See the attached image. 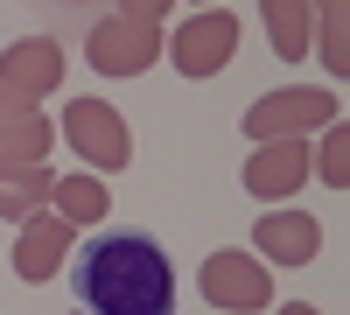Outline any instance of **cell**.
Wrapping results in <instances>:
<instances>
[{
    "mask_svg": "<svg viewBox=\"0 0 350 315\" xmlns=\"http://www.w3.org/2000/svg\"><path fill=\"white\" fill-rule=\"evenodd\" d=\"M77 295L92 315H168L175 308V280L154 238L140 232H112L84 252V273H77Z\"/></svg>",
    "mask_w": 350,
    "mask_h": 315,
    "instance_id": "obj_1",
    "label": "cell"
},
{
    "mask_svg": "<svg viewBox=\"0 0 350 315\" xmlns=\"http://www.w3.org/2000/svg\"><path fill=\"white\" fill-rule=\"evenodd\" d=\"M329 120H343V105L323 92V84H295V92H267V98H259L245 112V133L252 140H295V133L329 126Z\"/></svg>",
    "mask_w": 350,
    "mask_h": 315,
    "instance_id": "obj_2",
    "label": "cell"
},
{
    "mask_svg": "<svg viewBox=\"0 0 350 315\" xmlns=\"http://www.w3.org/2000/svg\"><path fill=\"white\" fill-rule=\"evenodd\" d=\"M64 133H70L77 161H92V176H112V168L133 161V133H126V120H120L105 98H77V105L64 112Z\"/></svg>",
    "mask_w": 350,
    "mask_h": 315,
    "instance_id": "obj_3",
    "label": "cell"
},
{
    "mask_svg": "<svg viewBox=\"0 0 350 315\" xmlns=\"http://www.w3.org/2000/svg\"><path fill=\"white\" fill-rule=\"evenodd\" d=\"M231 49H239V14H231V8L189 14L183 28H175V42H168V56H175L183 77H217L231 64Z\"/></svg>",
    "mask_w": 350,
    "mask_h": 315,
    "instance_id": "obj_4",
    "label": "cell"
},
{
    "mask_svg": "<svg viewBox=\"0 0 350 315\" xmlns=\"http://www.w3.org/2000/svg\"><path fill=\"white\" fill-rule=\"evenodd\" d=\"M84 56L105 70V77H140L161 56V28H148V21H98L92 28V42H84Z\"/></svg>",
    "mask_w": 350,
    "mask_h": 315,
    "instance_id": "obj_5",
    "label": "cell"
},
{
    "mask_svg": "<svg viewBox=\"0 0 350 315\" xmlns=\"http://www.w3.org/2000/svg\"><path fill=\"white\" fill-rule=\"evenodd\" d=\"M203 295L217 308H231V315H245V308L273 301V273L259 260H245V252H211V260H203Z\"/></svg>",
    "mask_w": 350,
    "mask_h": 315,
    "instance_id": "obj_6",
    "label": "cell"
},
{
    "mask_svg": "<svg viewBox=\"0 0 350 315\" xmlns=\"http://www.w3.org/2000/svg\"><path fill=\"white\" fill-rule=\"evenodd\" d=\"M0 84H8V98H14V105H36L42 92H56V84H64V49H56L49 36L14 42L8 56H0Z\"/></svg>",
    "mask_w": 350,
    "mask_h": 315,
    "instance_id": "obj_7",
    "label": "cell"
},
{
    "mask_svg": "<svg viewBox=\"0 0 350 315\" xmlns=\"http://www.w3.org/2000/svg\"><path fill=\"white\" fill-rule=\"evenodd\" d=\"M308 176H315V168H308V148H301V140H259V154L245 161V189L259 196V204H267V196H273V204H280V196H295Z\"/></svg>",
    "mask_w": 350,
    "mask_h": 315,
    "instance_id": "obj_8",
    "label": "cell"
},
{
    "mask_svg": "<svg viewBox=\"0 0 350 315\" xmlns=\"http://www.w3.org/2000/svg\"><path fill=\"white\" fill-rule=\"evenodd\" d=\"M252 238L273 266H308L323 252V217L308 210H273V217H252Z\"/></svg>",
    "mask_w": 350,
    "mask_h": 315,
    "instance_id": "obj_9",
    "label": "cell"
},
{
    "mask_svg": "<svg viewBox=\"0 0 350 315\" xmlns=\"http://www.w3.org/2000/svg\"><path fill=\"white\" fill-rule=\"evenodd\" d=\"M70 232L77 224H64L56 210H36L21 224V238H14V273L21 280H49L56 266H64V252H70Z\"/></svg>",
    "mask_w": 350,
    "mask_h": 315,
    "instance_id": "obj_10",
    "label": "cell"
},
{
    "mask_svg": "<svg viewBox=\"0 0 350 315\" xmlns=\"http://www.w3.org/2000/svg\"><path fill=\"white\" fill-rule=\"evenodd\" d=\"M21 161H49V120L36 105L0 120V168H21Z\"/></svg>",
    "mask_w": 350,
    "mask_h": 315,
    "instance_id": "obj_11",
    "label": "cell"
},
{
    "mask_svg": "<svg viewBox=\"0 0 350 315\" xmlns=\"http://www.w3.org/2000/svg\"><path fill=\"white\" fill-rule=\"evenodd\" d=\"M49 204H56L64 224H98L112 210V196H105L98 176H64V182H49Z\"/></svg>",
    "mask_w": 350,
    "mask_h": 315,
    "instance_id": "obj_12",
    "label": "cell"
},
{
    "mask_svg": "<svg viewBox=\"0 0 350 315\" xmlns=\"http://www.w3.org/2000/svg\"><path fill=\"white\" fill-rule=\"evenodd\" d=\"M49 168L42 161H21V168H0V217H36L42 196H49Z\"/></svg>",
    "mask_w": 350,
    "mask_h": 315,
    "instance_id": "obj_13",
    "label": "cell"
},
{
    "mask_svg": "<svg viewBox=\"0 0 350 315\" xmlns=\"http://www.w3.org/2000/svg\"><path fill=\"white\" fill-rule=\"evenodd\" d=\"M267 8V36H273V56L301 64L308 56V0H259Z\"/></svg>",
    "mask_w": 350,
    "mask_h": 315,
    "instance_id": "obj_14",
    "label": "cell"
},
{
    "mask_svg": "<svg viewBox=\"0 0 350 315\" xmlns=\"http://www.w3.org/2000/svg\"><path fill=\"white\" fill-rule=\"evenodd\" d=\"M308 168H323V182H329V189L350 182V126H343V120L323 126V154H308Z\"/></svg>",
    "mask_w": 350,
    "mask_h": 315,
    "instance_id": "obj_15",
    "label": "cell"
},
{
    "mask_svg": "<svg viewBox=\"0 0 350 315\" xmlns=\"http://www.w3.org/2000/svg\"><path fill=\"white\" fill-rule=\"evenodd\" d=\"M323 64L329 70L350 64V49H343V0H323Z\"/></svg>",
    "mask_w": 350,
    "mask_h": 315,
    "instance_id": "obj_16",
    "label": "cell"
},
{
    "mask_svg": "<svg viewBox=\"0 0 350 315\" xmlns=\"http://www.w3.org/2000/svg\"><path fill=\"white\" fill-rule=\"evenodd\" d=\"M168 8H175V0H120V14H126V21H148V28H161Z\"/></svg>",
    "mask_w": 350,
    "mask_h": 315,
    "instance_id": "obj_17",
    "label": "cell"
},
{
    "mask_svg": "<svg viewBox=\"0 0 350 315\" xmlns=\"http://www.w3.org/2000/svg\"><path fill=\"white\" fill-rule=\"evenodd\" d=\"M8 112H28V105H14V98H8V84H0V120H8Z\"/></svg>",
    "mask_w": 350,
    "mask_h": 315,
    "instance_id": "obj_18",
    "label": "cell"
},
{
    "mask_svg": "<svg viewBox=\"0 0 350 315\" xmlns=\"http://www.w3.org/2000/svg\"><path fill=\"white\" fill-rule=\"evenodd\" d=\"M280 315H323V308H308V301H287V308H280Z\"/></svg>",
    "mask_w": 350,
    "mask_h": 315,
    "instance_id": "obj_19",
    "label": "cell"
},
{
    "mask_svg": "<svg viewBox=\"0 0 350 315\" xmlns=\"http://www.w3.org/2000/svg\"><path fill=\"white\" fill-rule=\"evenodd\" d=\"M203 8H217V0H203Z\"/></svg>",
    "mask_w": 350,
    "mask_h": 315,
    "instance_id": "obj_20",
    "label": "cell"
}]
</instances>
